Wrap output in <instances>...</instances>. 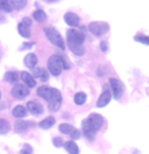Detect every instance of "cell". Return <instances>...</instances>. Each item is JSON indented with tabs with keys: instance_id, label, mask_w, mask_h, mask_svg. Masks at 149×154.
I'll use <instances>...</instances> for the list:
<instances>
[{
	"instance_id": "6da1fadb",
	"label": "cell",
	"mask_w": 149,
	"mask_h": 154,
	"mask_svg": "<svg viewBox=\"0 0 149 154\" xmlns=\"http://www.w3.org/2000/svg\"><path fill=\"white\" fill-rule=\"evenodd\" d=\"M47 66L50 74L54 77H57L61 74L62 69H70V63L65 55H52L49 57L48 62H47Z\"/></svg>"
},
{
	"instance_id": "7a4b0ae2",
	"label": "cell",
	"mask_w": 149,
	"mask_h": 154,
	"mask_svg": "<svg viewBox=\"0 0 149 154\" xmlns=\"http://www.w3.org/2000/svg\"><path fill=\"white\" fill-rule=\"evenodd\" d=\"M62 103V96L59 90L56 88H51V96L48 100V108L51 112H56L59 110Z\"/></svg>"
},
{
	"instance_id": "3957f363",
	"label": "cell",
	"mask_w": 149,
	"mask_h": 154,
	"mask_svg": "<svg viewBox=\"0 0 149 154\" xmlns=\"http://www.w3.org/2000/svg\"><path fill=\"white\" fill-rule=\"evenodd\" d=\"M44 33H45L46 37L48 38V40L50 41L52 44H54L55 46L59 47V48L64 50V41L61 36V34L57 32L55 29L51 28V27L45 28L44 29Z\"/></svg>"
},
{
	"instance_id": "277c9868",
	"label": "cell",
	"mask_w": 149,
	"mask_h": 154,
	"mask_svg": "<svg viewBox=\"0 0 149 154\" xmlns=\"http://www.w3.org/2000/svg\"><path fill=\"white\" fill-rule=\"evenodd\" d=\"M67 39L69 45H83L85 42V34L82 31L70 29L67 32Z\"/></svg>"
},
{
	"instance_id": "5b68a950",
	"label": "cell",
	"mask_w": 149,
	"mask_h": 154,
	"mask_svg": "<svg viewBox=\"0 0 149 154\" xmlns=\"http://www.w3.org/2000/svg\"><path fill=\"white\" fill-rule=\"evenodd\" d=\"M89 31L96 37H101L109 31V26L107 23L94 22L89 25Z\"/></svg>"
},
{
	"instance_id": "8992f818",
	"label": "cell",
	"mask_w": 149,
	"mask_h": 154,
	"mask_svg": "<svg viewBox=\"0 0 149 154\" xmlns=\"http://www.w3.org/2000/svg\"><path fill=\"white\" fill-rule=\"evenodd\" d=\"M109 85H110L113 98L116 99V100L121 99L125 91L124 84H123L120 80L116 79V78H110V79H109Z\"/></svg>"
},
{
	"instance_id": "52a82bcc",
	"label": "cell",
	"mask_w": 149,
	"mask_h": 154,
	"mask_svg": "<svg viewBox=\"0 0 149 154\" xmlns=\"http://www.w3.org/2000/svg\"><path fill=\"white\" fill-rule=\"evenodd\" d=\"M58 130L61 131L62 134L64 135H69L72 140H79L81 137V132L77 129L76 127L72 126L70 124H67V122H64V124H61V126L58 127Z\"/></svg>"
},
{
	"instance_id": "ba28073f",
	"label": "cell",
	"mask_w": 149,
	"mask_h": 154,
	"mask_svg": "<svg viewBox=\"0 0 149 154\" xmlns=\"http://www.w3.org/2000/svg\"><path fill=\"white\" fill-rule=\"evenodd\" d=\"M82 131L83 134L86 137V139L89 140L90 142L94 141L96 137V134H97V131H96L94 128L91 126V124L88 122V119H83L82 121Z\"/></svg>"
},
{
	"instance_id": "9c48e42d",
	"label": "cell",
	"mask_w": 149,
	"mask_h": 154,
	"mask_svg": "<svg viewBox=\"0 0 149 154\" xmlns=\"http://www.w3.org/2000/svg\"><path fill=\"white\" fill-rule=\"evenodd\" d=\"M29 94H30L29 88L23 84H17L11 90V95L17 99H23L27 97Z\"/></svg>"
},
{
	"instance_id": "30bf717a",
	"label": "cell",
	"mask_w": 149,
	"mask_h": 154,
	"mask_svg": "<svg viewBox=\"0 0 149 154\" xmlns=\"http://www.w3.org/2000/svg\"><path fill=\"white\" fill-rule=\"evenodd\" d=\"M87 119H88V122L91 124V126H92L97 132L103 126L104 119H103V116L99 113H91L90 116L87 117Z\"/></svg>"
},
{
	"instance_id": "8fae6325",
	"label": "cell",
	"mask_w": 149,
	"mask_h": 154,
	"mask_svg": "<svg viewBox=\"0 0 149 154\" xmlns=\"http://www.w3.org/2000/svg\"><path fill=\"white\" fill-rule=\"evenodd\" d=\"M111 100V93L109 90H107L106 87L104 86V91L101 93V95L99 96L98 100H97V103H96V106L98 108H102L104 106H106L107 104L110 102Z\"/></svg>"
},
{
	"instance_id": "7c38bea8",
	"label": "cell",
	"mask_w": 149,
	"mask_h": 154,
	"mask_svg": "<svg viewBox=\"0 0 149 154\" xmlns=\"http://www.w3.org/2000/svg\"><path fill=\"white\" fill-rule=\"evenodd\" d=\"M27 110L30 111L33 116H40L43 113V106L36 101H29L27 103Z\"/></svg>"
},
{
	"instance_id": "4fadbf2b",
	"label": "cell",
	"mask_w": 149,
	"mask_h": 154,
	"mask_svg": "<svg viewBox=\"0 0 149 154\" xmlns=\"http://www.w3.org/2000/svg\"><path fill=\"white\" fill-rule=\"evenodd\" d=\"M64 22L67 23L70 27H77L80 23V17H78L75 12H67L64 17Z\"/></svg>"
},
{
	"instance_id": "5bb4252c",
	"label": "cell",
	"mask_w": 149,
	"mask_h": 154,
	"mask_svg": "<svg viewBox=\"0 0 149 154\" xmlns=\"http://www.w3.org/2000/svg\"><path fill=\"white\" fill-rule=\"evenodd\" d=\"M20 79H22L23 84L27 86L28 88H34L36 86V84H37L35 81V78L31 74H29L28 72H22V74H20Z\"/></svg>"
},
{
	"instance_id": "9a60e30c",
	"label": "cell",
	"mask_w": 149,
	"mask_h": 154,
	"mask_svg": "<svg viewBox=\"0 0 149 154\" xmlns=\"http://www.w3.org/2000/svg\"><path fill=\"white\" fill-rule=\"evenodd\" d=\"M33 77L38 78V79H40L42 82H46V81L49 79L48 72H47L45 69H43V67H36V69H33Z\"/></svg>"
},
{
	"instance_id": "2e32d148",
	"label": "cell",
	"mask_w": 149,
	"mask_h": 154,
	"mask_svg": "<svg viewBox=\"0 0 149 154\" xmlns=\"http://www.w3.org/2000/svg\"><path fill=\"white\" fill-rule=\"evenodd\" d=\"M55 122H56L55 117L51 116H48V117H46V119H44L43 121H41L38 124V127L42 130H48L53 127L54 125H55Z\"/></svg>"
},
{
	"instance_id": "e0dca14e",
	"label": "cell",
	"mask_w": 149,
	"mask_h": 154,
	"mask_svg": "<svg viewBox=\"0 0 149 154\" xmlns=\"http://www.w3.org/2000/svg\"><path fill=\"white\" fill-rule=\"evenodd\" d=\"M64 148L65 149V151L70 154H79L80 153L79 146H78L77 143L74 142V141H67V142H64Z\"/></svg>"
},
{
	"instance_id": "ac0fdd59",
	"label": "cell",
	"mask_w": 149,
	"mask_h": 154,
	"mask_svg": "<svg viewBox=\"0 0 149 154\" xmlns=\"http://www.w3.org/2000/svg\"><path fill=\"white\" fill-rule=\"evenodd\" d=\"M23 61H25L26 66L29 67V69H35L36 64L38 63V57L36 56V54H34V53H29L26 55L25 60Z\"/></svg>"
},
{
	"instance_id": "d6986e66",
	"label": "cell",
	"mask_w": 149,
	"mask_h": 154,
	"mask_svg": "<svg viewBox=\"0 0 149 154\" xmlns=\"http://www.w3.org/2000/svg\"><path fill=\"white\" fill-rule=\"evenodd\" d=\"M30 128V122L22 121L19 119L14 122V132L20 134V133H25L26 131H28V129Z\"/></svg>"
},
{
	"instance_id": "ffe728a7",
	"label": "cell",
	"mask_w": 149,
	"mask_h": 154,
	"mask_svg": "<svg viewBox=\"0 0 149 154\" xmlns=\"http://www.w3.org/2000/svg\"><path fill=\"white\" fill-rule=\"evenodd\" d=\"M37 94H38L39 97H41L42 99H44V100L48 101L51 96V88L46 87V86H41V87L38 88Z\"/></svg>"
},
{
	"instance_id": "44dd1931",
	"label": "cell",
	"mask_w": 149,
	"mask_h": 154,
	"mask_svg": "<svg viewBox=\"0 0 149 154\" xmlns=\"http://www.w3.org/2000/svg\"><path fill=\"white\" fill-rule=\"evenodd\" d=\"M11 113H12V116L14 117H17V119H23V117H25L27 116L28 110H27V107H25V106L17 105L12 109Z\"/></svg>"
},
{
	"instance_id": "7402d4cb",
	"label": "cell",
	"mask_w": 149,
	"mask_h": 154,
	"mask_svg": "<svg viewBox=\"0 0 149 154\" xmlns=\"http://www.w3.org/2000/svg\"><path fill=\"white\" fill-rule=\"evenodd\" d=\"M3 80L9 84H15L19 81V74L17 72H5Z\"/></svg>"
},
{
	"instance_id": "603a6c76",
	"label": "cell",
	"mask_w": 149,
	"mask_h": 154,
	"mask_svg": "<svg viewBox=\"0 0 149 154\" xmlns=\"http://www.w3.org/2000/svg\"><path fill=\"white\" fill-rule=\"evenodd\" d=\"M87 100V95L84 92H78L74 96V102L77 105H83Z\"/></svg>"
},
{
	"instance_id": "cb8c5ba5",
	"label": "cell",
	"mask_w": 149,
	"mask_h": 154,
	"mask_svg": "<svg viewBox=\"0 0 149 154\" xmlns=\"http://www.w3.org/2000/svg\"><path fill=\"white\" fill-rule=\"evenodd\" d=\"M10 131L9 122L4 119H0V135H6Z\"/></svg>"
},
{
	"instance_id": "d4e9b609",
	"label": "cell",
	"mask_w": 149,
	"mask_h": 154,
	"mask_svg": "<svg viewBox=\"0 0 149 154\" xmlns=\"http://www.w3.org/2000/svg\"><path fill=\"white\" fill-rule=\"evenodd\" d=\"M69 48L77 56H82L85 53V49L83 45H69Z\"/></svg>"
},
{
	"instance_id": "484cf974",
	"label": "cell",
	"mask_w": 149,
	"mask_h": 154,
	"mask_svg": "<svg viewBox=\"0 0 149 154\" xmlns=\"http://www.w3.org/2000/svg\"><path fill=\"white\" fill-rule=\"evenodd\" d=\"M11 7L15 10H22L27 5V0H11Z\"/></svg>"
},
{
	"instance_id": "4316f807",
	"label": "cell",
	"mask_w": 149,
	"mask_h": 154,
	"mask_svg": "<svg viewBox=\"0 0 149 154\" xmlns=\"http://www.w3.org/2000/svg\"><path fill=\"white\" fill-rule=\"evenodd\" d=\"M17 31H19V34L23 38H30L31 34L30 31H29V28H27L26 26H23L22 23L17 25Z\"/></svg>"
},
{
	"instance_id": "83f0119b",
	"label": "cell",
	"mask_w": 149,
	"mask_h": 154,
	"mask_svg": "<svg viewBox=\"0 0 149 154\" xmlns=\"http://www.w3.org/2000/svg\"><path fill=\"white\" fill-rule=\"evenodd\" d=\"M0 10L3 12H10L12 10L9 0H0Z\"/></svg>"
},
{
	"instance_id": "f1b7e54d",
	"label": "cell",
	"mask_w": 149,
	"mask_h": 154,
	"mask_svg": "<svg viewBox=\"0 0 149 154\" xmlns=\"http://www.w3.org/2000/svg\"><path fill=\"white\" fill-rule=\"evenodd\" d=\"M33 17H34V19L37 20V22H43V20H46L47 15H46V14H45V11H44V10L38 9V10H36V11L33 14Z\"/></svg>"
},
{
	"instance_id": "f546056e",
	"label": "cell",
	"mask_w": 149,
	"mask_h": 154,
	"mask_svg": "<svg viewBox=\"0 0 149 154\" xmlns=\"http://www.w3.org/2000/svg\"><path fill=\"white\" fill-rule=\"evenodd\" d=\"M134 40L137 41V42H139V43L144 44V45H149V36L137 35L134 37Z\"/></svg>"
},
{
	"instance_id": "4dcf8cb0",
	"label": "cell",
	"mask_w": 149,
	"mask_h": 154,
	"mask_svg": "<svg viewBox=\"0 0 149 154\" xmlns=\"http://www.w3.org/2000/svg\"><path fill=\"white\" fill-rule=\"evenodd\" d=\"M33 149L29 144H25L23 145V148L20 151V154H32Z\"/></svg>"
},
{
	"instance_id": "1f68e13d",
	"label": "cell",
	"mask_w": 149,
	"mask_h": 154,
	"mask_svg": "<svg viewBox=\"0 0 149 154\" xmlns=\"http://www.w3.org/2000/svg\"><path fill=\"white\" fill-rule=\"evenodd\" d=\"M52 142H53V145L55 147H61V146H64V141H62L61 137H54Z\"/></svg>"
},
{
	"instance_id": "d6a6232c",
	"label": "cell",
	"mask_w": 149,
	"mask_h": 154,
	"mask_svg": "<svg viewBox=\"0 0 149 154\" xmlns=\"http://www.w3.org/2000/svg\"><path fill=\"white\" fill-rule=\"evenodd\" d=\"M22 23L23 26H26L27 28H30L32 26V20H31L30 17H23L22 20Z\"/></svg>"
},
{
	"instance_id": "836d02e7",
	"label": "cell",
	"mask_w": 149,
	"mask_h": 154,
	"mask_svg": "<svg viewBox=\"0 0 149 154\" xmlns=\"http://www.w3.org/2000/svg\"><path fill=\"white\" fill-rule=\"evenodd\" d=\"M107 49H108V45H107V43L105 41H102V42L100 43V50L102 52H106Z\"/></svg>"
},
{
	"instance_id": "e575fe53",
	"label": "cell",
	"mask_w": 149,
	"mask_h": 154,
	"mask_svg": "<svg viewBox=\"0 0 149 154\" xmlns=\"http://www.w3.org/2000/svg\"><path fill=\"white\" fill-rule=\"evenodd\" d=\"M33 45H34V43H31V42H29V43H23V47L20 48V50H26V49H30Z\"/></svg>"
},
{
	"instance_id": "d590c367",
	"label": "cell",
	"mask_w": 149,
	"mask_h": 154,
	"mask_svg": "<svg viewBox=\"0 0 149 154\" xmlns=\"http://www.w3.org/2000/svg\"><path fill=\"white\" fill-rule=\"evenodd\" d=\"M104 74H105V72H104V67L99 66V69L97 70V75H99V77H102V75H104Z\"/></svg>"
},
{
	"instance_id": "8d00e7d4",
	"label": "cell",
	"mask_w": 149,
	"mask_h": 154,
	"mask_svg": "<svg viewBox=\"0 0 149 154\" xmlns=\"http://www.w3.org/2000/svg\"><path fill=\"white\" fill-rule=\"evenodd\" d=\"M48 2H50V3H53V2H57V1H59V0H47Z\"/></svg>"
},
{
	"instance_id": "74e56055",
	"label": "cell",
	"mask_w": 149,
	"mask_h": 154,
	"mask_svg": "<svg viewBox=\"0 0 149 154\" xmlns=\"http://www.w3.org/2000/svg\"><path fill=\"white\" fill-rule=\"evenodd\" d=\"M0 100H1V91H0Z\"/></svg>"
}]
</instances>
